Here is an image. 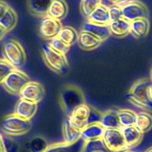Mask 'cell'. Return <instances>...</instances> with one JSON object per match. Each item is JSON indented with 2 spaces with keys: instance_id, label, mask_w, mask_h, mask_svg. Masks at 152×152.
Here are the masks:
<instances>
[{
  "instance_id": "21",
  "label": "cell",
  "mask_w": 152,
  "mask_h": 152,
  "mask_svg": "<svg viewBox=\"0 0 152 152\" xmlns=\"http://www.w3.org/2000/svg\"><path fill=\"white\" fill-rule=\"evenodd\" d=\"M130 25L131 22L126 20L124 18L118 19V20L112 21L108 25L110 28L111 35L117 37H125L130 34Z\"/></svg>"
},
{
  "instance_id": "18",
  "label": "cell",
  "mask_w": 152,
  "mask_h": 152,
  "mask_svg": "<svg viewBox=\"0 0 152 152\" xmlns=\"http://www.w3.org/2000/svg\"><path fill=\"white\" fill-rule=\"evenodd\" d=\"M102 40L96 36L88 32L83 31L79 34L78 42L79 45L82 49L86 50H91L97 48L102 43Z\"/></svg>"
},
{
  "instance_id": "3",
  "label": "cell",
  "mask_w": 152,
  "mask_h": 152,
  "mask_svg": "<svg viewBox=\"0 0 152 152\" xmlns=\"http://www.w3.org/2000/svg\"><path fill=\"white\" fill-rule=\"evenodd\" d=\"M3 55L10 65L15 69H19L26 61V53L22 45L15 39H9L3 45Z\"/></svg>"
},
{
  "instance_id": "27",
  "label": "cell",
  "mask_w": 152,
  "mask_h": 152,
  "mask_svg": "<svg viewBox=\"0 0 152 152\" xmlns=\"http://www.w3.org/2000/svg\"><path fill=\"white\" fill-rule=\"evenodd\" d=\"M117 111L120 127L124 128L134 126L137 113L128 108H122Z\"/></svg>"
},
{
  "instance_id": "9",
  "label": "cell",
  "mask_w": 152,
  "mask_h": 152,
  "mask_svg": "<svg viewBox=\"0 0 152 152\" xmlns=\"http://www.w3.org/2000/svg\"><path fill=\"white\" fill-rule=\"evenodd\" d=\"M21 99L38 104L45 96V88L41 83L35 81H29L21 91Z\"/></svg>"
},
{
  "instance_id": "41",
  "label": "cell",
  "mask_w": 152,
  "mask_h": 152,
  "mask_svg": "<svg viewBox=\"0 0 152 152\" xmlns=\"http://www.w3.org/2000/svg\"><path fill=\"white\" fill-rule=\"evenodd\" d=\"M145 152H152V146L150 147L149 148H148Z\"/></svg>"
},
{
  "instance_id": "30",
  "label": "cell",
  "mask_w": 152,
  "mask_h": 152,
  "mask_svg": "<svg viewBox=\"0 0 152 152\" xmlns=\"http://www.w3.org/2000/svg\"><path fill=\"white\" fill-rule=\"evenodd\" d=\"M106 148L103 140L101 139L86 141L83 152H105Z\"/></svg>"
},
{
  "instance_id": "31",
  "label": "cell",
  "mask_w": 152,
  "mask_h": 152,
  "mask_svg": "<svg viewBox=\"0 0 152 152\" xmlns=\"http://www.w3.org/2000/svg\"><path fill=\"white\" fill-rule=\"evenodd\" d=\"M100 4H102V0H82L80 4L82 14L85 17L88 18V16Z\"/></svg>"
},
{
  "instance_id": "36",
  "label": "cell",
  "mask_w": 152,
  "mask_h": 152,
  "mask_svg": "<svg viewBox=\"0 0 152 152\" xmlns=\"http://www.w3.org/2000/svg\"><path fill=\"white\" fill-rule=\"evenodd\" d=\"M102 113L98 111L95 108L91 107L90 108V114H89L88 118V125L92 124V123H100L101 118H102Z\"/></svg>"
},
{
  "instance_id": "17",
  "label": "cell",
  "mask_w": 152,
  "mask_h": 152,
  "mask_svg": "<svg viewBox=\"0 0 152 152\" xmlns=\"http://www.w3.org/2000/svg\"><path fill=\"white\" fill-rule=\"evenodd\" d=\"M82 31L88 32L96 36L102 41L106 39L111 35L108 25H99V24L94 23V22H89V21H87L83 24Z\"/></svg>"
},
{
  "instance_id": "24",
  "label": "cell",
  "mask_w": 152,
  "mask_h": 152,
  "mask_svg": "<svg viewBox=\"0 0 152 152\" xmlns=\"http://www.w3.org/2000/svg\"><path fill=\"white\" fill-rule=\"evenodd\" d=\"M18 22V16L16 11L9 7L2 17L0 19V27L5 33L12 31L16 27Z\"/></svg>"
},
{
  "instance_id": "10",
  "label": "cell",
  "mask_w": 152,
  "mask_h": 152,
  "mask_svg": "<svg viewBox=\"0 0 152 152\" xmlns=\"http://www.w3.org/2000/svg\"><path fill=\"white\" fill-rule=\"evenodd\" d=\"M62 25L60 21L45 16L43 18L39 25V33L42 37L47 40H51L58 37Z\"/></svg>"
},
{
  "instance_id": "20",
  "label": "cell",
  "mask_w": 152,
  "mask_h": 152,
  "mask_svg": "<svg viewBox=\"0 0 152 152\" xmlns=\"http://www.w3.org/2000/svg\"><path fill=\"white\" fill-rule=\"evenodd\" d=\"M62 135H63L64 142L67 143H73L81 138V131L73 126L68 116H67L64 121Z\"/></svg>"
},
{
  "instance_id": "25",
  "label": "cell",
  "mask_w": 152,
  "mask_h": 152,
  "mask_svg": "<svg viewBox=\"0 0 152 152\" xmlns=\"http://www.w3.org/2000/svg\"><path fill=\"white\" fill-rule=\"evenodd\" d=\"M99 123L105 129H121L119 123L117 111L114 110H108L105 113H102Z\"/></svg>"
},
{
  "instance_id": "14",
  "label": "cell",
  "mask_w": 152,
  "mask_h": 152,
  "mask_svg": "<svg viewBox=\"0 0 152 152\" xmlns=\"http://www.w3.org/2000/svg\"><path fill=\"white\" fill-rule=\"evenodd\" d=\"M68 10V5L65 0H52L48 10L47 16L61 21L66 17Z\"/></svg>"
},
{
  "instance_id": "38",
  "label": "cell",
  "mask_w": 152,
  "mask_h": 152,
  "mask_svg": "<svg viewBox=\"0 0 152 152\" xmlns=\"http://www.w3.org/2000/svg\"><path fill=\"white\" fill-rule=\"evenodd\" d=\"M109 2H111V5L112 4H117V5L122 6L123 4H126L128 1H131V0H108Z\"/></svg>"
},
{
  "instance_id": "42",
  "label": "cell",
  "mask_w": 152,
  "mask_h": 152,
  "mask_svg": "<svg viewBox=\"0 0 152 152\" xmlns=\"http://www.w3.org/2000/svg\"><path fill=\"white\" fill-rule=\"evenodd\" d=\"M151 80H152V66H151Z\"/></svg>"
},
{
  "instance_id": "37",
  "label": "cell",
  "mask_w": 152,
  "mask_h": 152,
  "mask_svg": "<svg viewBox=\"0 0 152 152\" xmlns=\"http://www.w3.org/2000/svg\"><path fill=\"white\" fill-rule=\"evenodd\" d=\"M10 7L5 1H1L0 0V19L3 16V15L4 14V13L6 12V10H7V8Z\"/></svg>"
},
{
  "instance_id": "8",
  "label": "cell",
  "mask_w": 152,
  "mask_h": 152,
  "mask_svg": "<svg viewBox=\"0 0 152 152\" xmlns=\"http://www.w3.org/2000/svg\"><path fill=\"white\" fill-rule=\"evenodd\" d=\"M121 7L123 17L130 22L140 18H148V10L142 1L131 0Z\"/></svg>"
},
{
  "instance_id": "11",
  "label": "cell",
  "mask_w": 152,
  "mask_h": 152,
  "mask_svg": "<svg viewBox=\"0 0 152 152\" xmlns=\"http://www.w3.org/2000/svg\"><path fill=\"white\" fill-rule=\"evenodd\" d=\"M90 108L91 107L89 105L84 103L79 105L71 112L68 117L74 127L82 131L88 125Z\"/></svg>"
},
{
  "instance_id": "7",
  "label": "cell",
  "mask_w": 152,
  "mask_h": 152,
  "mask_svg": "<svg viewBox=\"0 0 152 152\" xmlns=\"http://www.w3.org/2000/svg\"><path fill=\"white\" fill-rule=\"evenodd\" d=\"M29 81V77L26 73L19 69H14L8 74L1 84L8 93L16 95L20 94L24 86Z\"/></svg>"
},
{
  "instance_id": "19",
  "label": "cell",
  "mask_w": 152,
  "mask_h": 152,
  "mask_svg": "<svg viewBox=\"0 0 152 152\" xmlns=\"http://www.w3.org/2000/svg\"><path fill=\"white\" fill-rule=\"evenodd\" d=\"M88 21L99 25H109L111 22L108 7L100 4L87 18Z\"/></svg>"
},
{
  "instance_id": "43",
  "label": "cell",
  "mask_w": 152,
  "mask_h": 152,
  "mask_svg": "<svg viewBox=\"0 0 152 152\" xmlns=\"http://www.w3.org/2000/svg\"><path fill=\"white\" fill-rule=\"evenodd\" d=\"M126 152H134V151H130V150H129V151H126Z\"/></svg>"
},
{
  "instance_id": "39",
  "label": "cell",
  "mask_w": 152,
  "mask_h": 152,
  "mask_svg": "<svg viewBox=\"0 0 152 152\" xmlns=\"http://www.w3.org/2000/svg\"><path fill=\"white\" fill-rule=\"evenodd\" d=\"M0 152H5L4 141H3V137L1 134H0Z\"/></svg>"
},
{
  "instance_id": "16",
  "label": "cell",
  "mask_w": 152,
  "mask_h": 152,
  "mask_svg": "<svg viewBox=\"0 0 152 152\" xmlns=\"http://www.w3.org/2000/svg\"><path fill=\"white\" fill-rule=\"evenodd\" d=\"M150 22L148 18H140L131 22L130 34L136 39H142L150 31Z\"/></svg>"
},
{
  "instance_id": "29",
  "label": "cell",
  "mask_w": 152,
  "mask_h": 152,
  "mask_svg": "<svg viewBox=\"0 0 152 152\" xmlns=\"http://www.w3.org/2000/svg\"><path fill=\"white\" fill-rule=\"evenodd\" d=\"M47 141L42 137L37 136L33 137L28 144L29 152H45L48 147Z\"/></svg>"
},
{
  "instance_id": "15",
  "label": "cell",
  "mask_w": 152,
  "mask_h": 152,
  "mask_svg": "<svg viewBox=\"0 0 152 152\" xmlns=\"http://www.w3.org/2000/svg\"><path fill=\"white\" fill-rule=\"evenodd\" d=\"M120 129L126 141V145L129 149L139 145L142 141L144 134L138 130L134 126L121 128Z\"/></svg>"
},
{
  "instance_id": "28",
  "label": "cell",
  "mask_w": 152,
  "mask_h": 152,
  "mask_svg": "<svg viewBox=\"0 0 152 152\" xmlns=\"http://www.w3.org/2000/svg\"><path fill=\"white\" fill-rule=\"evenodd\" d=\"M57 37L67 45L71 46L78 41L79 34L73 27L65 26L62 27Z\"/></svg>"
},
{
  "instance_id": "4",
  "label": "cell",
  "mask_w": 152,
  "mask_h": 152,
  "mask_svg": "<svg viewBox=\"0 0 152 152\" xmlns=\"http://www.w3.org/2000/svg\"><path fill=\"white\" fill-rule=\"evenodd\" d=\"M42 54L45 63L52 71L60 74H64L67 72L68 62L65 55L54 51L48 44L42 45Z\"/></svg>"
},
{
  "instance_id": "32",
  "label": "cell",
  "mask_w": 152,
  "mask_h": 152,
  "mask_svg": "<svg viewBox=\"0 0 152 152\" xmlns=\"http://www.w3.org/2000/svg\"><path fill=\"white\" fill-rule=\"evenodd\" d=\"M48 45L54 51L61 53L62 55H65V56L71 48V46L67 45L66 43L64 42L63 41H62L58 37H56V38L52 39L51 40H50Z\"/></svg>"
},
{
  "instance_id": "12",
  "label": "cell",
  "mask_w": 152,
  "mask_h": 152,
  "mask_svg": "<svg viewBox=\"0 0 152 152\" xmlns=\"http://www.w3.org/2000/svg\"><path fill=\"white\" fill-rule=\"evenodd\" d=\"M38 108V104L20 99L15 107L14 114L22 119L31 120L36 114Z\"/></svg>"
},
{
  "instance_id": "22",
  "label": "cell",
  "mask_w": 152,
  "mask_h": 152,
  "mask_svg": "<svg viewBox=\"0 0 152 152\" xmlns=\"http://www.w3.org/2000/svg\"><path fill=\"white\" fill-rule=\"evenodd\" d=\"M105 129L100 123H92L88 125L81 131V137L85 141L101 139Z\"/></svg>"
},
{
  "instance_id": "5",
  "label": "cell",
  "mask_w": 152,
  "mask_h": 152,
  "mask_svg": "<svg viewBox=\"0 0 152 152\" xmlns=\"http://www.w3.org/2000/svg\"><path fill=\"white\" fill-rule=\"evenodd\" d=\"M31 120H27L13 114L6 116L2 121V130L9 136H19L31 129Z\"/></svg>"
},
{
  "instance_id": "13",
  "label": "cell",
  "mask_w": 152,
  "mask_h": 152,
  "mask_svg": "<svg viewBox=\"0 0 152 152\" xmlns=\"http://www.w3.org/2000/svg\"><path fill=\"white\" fill-rule=\"evenodd\" d=\"M85 142L86 141L82 137L73 143L56 142L49 145L45 152H83Z\"/></svg>"
},
{
  "instance_id": "23",
  "label": "cell",
  "mask_w": 152,
  "mask_h": 152,
  "mask_svg": "<svg viewBox=\"0 0 152 152\" xmlns=\"http://www.w3.org/2000/svg\"><path fill=\"white\" fill-rule=\"evenodd\" d=\"M51 1L52 0H28V8L34 16L45 17Z\"/></svg>"
},
{
  "instance_id": "26",
  "label": "cell",
  "mask_w": 152,
  "mask_h": 152,
  "mask_svg": "<svg viewBox=\"0 0 152 152\" xmlns=\"http://www.w3.org/2000/svg\"><path fill=\"white\" fill-rule=\"evenodd\" d=\"M134 126L142 134L149 132L152 129L151 114L145 111L137 113Z\"/></svg>"
},
{
  "instance_id": "6",
  "label": "cell",
  "mask_w": 152,
  "mask_h": 152,
  "mask_svg": "<svg viewBox=\"0 0 152 152\" xmlns=\"http://www.w3.org/2000/svg\"><path fill=\"white\" fill-rule=\"evenodd\" d=\"M102 140L110 152H126L129 150L120 129H105Z\"/></svg>"
},
{
  "instance_id": "35",
  "label": "cell",
  "mask_w": 152,
  "mask_h": 152,
  "mask_svg": "<svg viewBox=\"0 0 152 152\" xmlns=\"http://www.w3.org/2000/svg\"><path fill=\"white\" fill-rule=\"evenodd\" d=\"M3 141H4L5 152H18L19 146L13 140H12L11 138L3 137Z\"/></svg>"
},
{
  "instance_id": "33",
  "label": "cell",
  "mask_w": 152,
  "mask_h": 152,
  "mask_svg": "<svg viewBox=\"0 0 152 152\" xmlns=\"http://www.w3.org/2000/svg\"><path fill=\"white\" fill-rule=\"evenodd\" d=\"M14 69L5 59H0V83H2L8 74Z\"/></svg>"
},
{
  "instance_id": "40",
  "label": "cell",
  "mask_w": 152,
  "mask_h": 152,
  "mask_svg": "<svg viewBox=\"0 0 152 152\" xmlns=\"http://www.w3.org/2000/svg\"><path fill=\"white\" fill-rule=\"evenodd\" d=\"M6 34V33L4 32V30H3L2 28H1V27H0V40H1V39L3 38V37H4V34Z\"/></svg>"
},
{
  "instance_id": "2",
  "label": "cell",
  "mask_w": 152,
  "mask_h": 152,
  "mask_svg": "<svg viewBox=\"0 0 152 152\" xmlns=\"http://www.w3.org/2000/svg\"><path fill=\"white\" fill-rule=\"evenodd\" d=\"M59 103L64 112L69 116L77 107L85 102V96L81 89L74 85H67L61 90Z\"/></svg>"
},
{
  "instance_id": "34",
  "label": "cell",
  "mask_w": 152,
  "mask_h": 152,
  "mask_svg": "<svg viewBox=\"0 0 152 152\" xmlns=\"http://www.w3.org/2000/svg\"><path fill=\"white\" fill-rule=\"evenodd\" d=\"M109 10V16L111 22L118 19H122L123 17V11H122V7L117 4H112L108 7Z\"/></svg>"
},
{
  "instance_id": "1",
  "label": "cell",
  "mask_w": 152,
  "mask_h": 152,
  "mask_svg": "<svg viewBox=\"0 0 152 152\" xmlns=\"http://www.w3.org/2000/svg\"><path fill=\"white\" fill-rule=\"evenodd\" d=\"M129 96L134 105L152 111V80L141 79L135 82L129 89Z\"/></svg>"
}]
</instances>
